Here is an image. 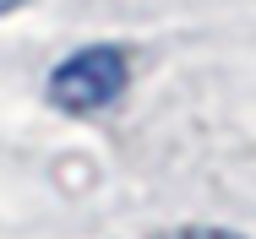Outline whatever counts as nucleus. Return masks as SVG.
<instances>
[{
    "instance_id": "nucleus-2",
    "label": "nucleus",
    "mask_w": 256,
    "mask_h": 239,
    "mask_svg": "<svg viewBox=\"0 0 256 239\" xmlns=\"http://www.w3.org/2000/svg\"><path fill=\"white\" fill-rule=\"evenodd\" d=\"M153 239H246V234H234V229H169Z\"/></svg>"
},
{
    "instance_id": "nucleus-1",
    "label": "nucleus",
    "mask_w": 256,
    "mask_h": 239,
    "mask_svg": "<svg viewBox=\"0 0 256 239\" xmlns=\"http://www.w3.org/2000/svg\"><path fill=\"white\" fill-rule=\"evenodd\" d=\"M126 93V54L109 44L76 49L71 60H60L50 71V103L66 109V114H93L104 103Z\"/></svg>"
}]
</instances>
